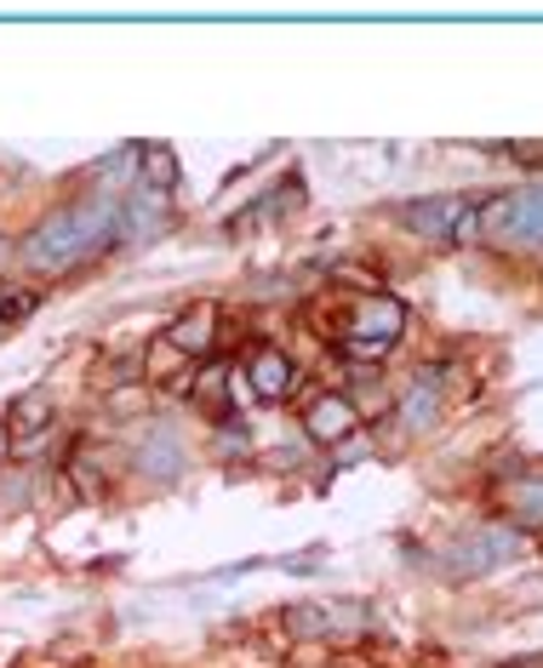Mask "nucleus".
Instances as JSON below:
<instances>
[{
	"label": "nucleus",
	"instance_id": "nucleus-1",
	"mask_svg": "<svg viewBox=\"0 0 543 668\" xmlns=\"http://www.w3.org/2000/svg\"><path fill=\"white\" fill-rule=\"evenodd\" d=\"M127 235V206L109 201V194H92V201H75V206H58L40 229L17 246V258L29 275H69V269L92 263L97 252Z\"/></svg>",
	"mask_w": 543,
	"mask_h": 668
},
{
	"label": "nucleus",
	"instance_id": "nucleus-2",
	"mask_svg": "<svg viewBox=\"0 0 543 668\" xmlns=\"http://www.w3.org/2000/svg\"><path fill=\"white\" fill-rule=\"evenodd\" d=\"M355 429H361V411H355V394H343V389L315 394L309 411H304V434L315 445H343Z\"/></svg>",
	"mask_w": 543,
	"mask_h": 668
},
{
	"label": "nucleus",
	"instance_id": "nucleus-3",
	"mask_svg": "<svg viewBox=\"0 0 543 668\" xmlns=\"http://www.w3.org/2000/svg\"><path fill=\"white\" fill-rule=\"evenodd\" d=\"M401 332H406V303H401V297H389V291H373V297H361V303L350 309V337H361V343L389 349Z\"/></svg>",
	"mask_w": 543,
	"mask_h": 668
},
{
	"label": "nucleus",
	"instance_id": "nucleus-4",
	"mask_svg": "<svg viewBox=\"0 0 543 668\" xmlns=\"http://www.w3.org/2000/svg\"><path fill=\"white\" fill-rule=\"evenodd\" d=\"M475 206V201H463V194H429V201H412L401 206V223L412 235H424V240H452L458 235V217Z\"/></svg>",
	"mask_w": 543,
	"mask_h": 668
},
{
	"label": "nucleus",
	"instance_id": "nucleus-5",
	"mask_svg": "<svg viewBox=\"0 0 543 668\" xmlns=\"http://www.w3.org/2000/svg\"><path fill=\"white\" fill-rule=\"evenodd\" d=\"M246 383H252V394L258 401H286L292 389H298V360H292L286 349H275V343H269V349H258L252 360H246Z\"/></svg>",
	"mask_w": 543,
	"mask_h": 668
},
{
	"label": "nucleus",
	"instance_id": "nucleus-6",
	"mask_svg": "<svg viewBox=\"0 0 543 668\" xmlns=\"http://www.w3.org/2000/svg\"><path fill=\"white\" fill-rule=\"evenodd\" d=\"M212 337H217V309L212 303H194L184 309L178 320L166 326V349H178V355H212Z\"/></svg>",
	"mask_w": 543,
	"mask_h": 668
},
{
	"label": "nucleus",
	"instance_id": "nucleus-7",
	"mask_svg": "<svg viewBox=\"0 0 543 668\" xmlns=\"http://www.w3.org/2000/svg\"><path fill=\"white\" fill-rule=\"evenodd\" d=\"M184 463H189V452H184V440L172 434L166 424H155L150 434H143V445H138V468H143L150 480H178Z\"/></svg>",
	"mask_w": 543,
	"mask_h": 668
},
{
	"label": "nucleus",
	"instance_id": "nucleus-8",
	"mask_svg": "<svg viewBox=\"0 0 543 668\" xmlns=\"http://www.w3.org/2000/svg\"><path fill=\"white\" fill-rule=\"evenodd\" d=\"M138 189L155 194V201H166V194L178 189V148H172V143H143V155H138Z\"/></svg>",
	"mask_w": 543,
	"mask_h": 668
},
{
	"label": "nucleus",
	"instance_id": "nucleus-9",
	"mask_svg": "<svg viewBox=\"0 0 543 668\" xmlns=\"http://www.w3.org/2000/svg\"><path fill=\"white\" fill-rule=\"evenodd\" d=\"M189 401H194V406H206V411L217 417V424H224V417H235V406H229V366H224V360H206V366H194Z\"/></svg>",
	"mask_w": 543,
	"mask_h": 668
},
{
	"label": "nucleus",
	"instance_id": "nucleus-10",
	"mask_svg": "<svg viewBox=\"0 0 543 668\" xmlns=\"http://www.w3.org/2000/svg\"><path fill=\"white\" fill-rule=\"evenodd\" d=\"M52 417H58L52 394H46V389H29V394H17V401L7 406V429H12L17 440H29V434H46V429H52Z\"/></svg>",
	"mask_w": 543,
	"mask_h": 668
},
{
	"label": "nucleus",
	"instance_id": "nucleus-11",
	"mask_svg": "<svg viewBox=\"0 0 543 668\" xmlns=\"http://www.w3.org/2000/svg\"><path fill=\"white\" fill-rule=\"evenodd\" d=\"M394 411H401V424H406V429H429V424H435V411H440V383H435V378L412 383V389L401 394V406H394Z\"/></svg>",
	"mask_w": 543,
	"mask_h": 668
},
{
	"label": "nucleus",
	"instance_id": "nucleus-12",
	"mask_svg": "<svg viewBox=\"0 0 543 668\" xmlns=\"http://www.w3.org/2000/svg\"><path fill=\"white\" fill-rule=\"evenodd\" d=\"M63 480L75 486L81 503H104V475L92 468V452H75V457H69V463H63Z\"/></svg>",
	"mask_w": 543,
	"mask_h": 668
},
{
	"label": "nucleus",
	"instance_id": "nucleus-13",
	"mask_svg": "<svg viewBox=\"0 0 543 668\" xmlns=\"http://www.w3.org/2000/svg\"><path fill=\"white\" fill-rule=\"evenodd\" d=\"M543 520V480H521L509 491V526H538Z\"/></svg>",
	"mask_w": 543,
	"mask_h": 668
},
{
	"label": "nucleus",
	"instance_id": "nucleus-14",
	"mask_svg": "<svg viewBox=\"0 0 543 668\" xmlns=\"http://www.w3.org/2000/svg\"><path fill=\"white\" fill-rule=\"evenodd\" d=\"M212 457H224V463H235V457H252V434H246L235 417H224V424L212 429Z\"/></svg>",
	"mask_w": 543,
	"mask_h": 668
},
{
	"label": "nucleus",
	"instance_id": "nucleus-15",
	"mask_svg": "<svg viewBox=\"0 0 543 668\" xmlns=\"http://www.w3.org/2000/svg\"><path fill=\"white\" fill-rule=\"evenodd\" d=\"M35 309H40V291H35V286H12V291H0V320H7V326L29 320Z\"/></svg>",
	"mask_w": 543,
	"mask_h": 668
},
{
	"label": "nucleus",
	"instance_id": "nucleus-16",
	"mask_svg": "<svg viewBox=\"0 0 543 668\" xmlns=\"http://www.w3.org/2000/svg\"><path fill=\"white\" fill-rule=\"evenodd\" d=\"M109 406H115L120 417H132L138 406H150V389H143V383H132V389H115V394H109Z\"/></svg>",
	"mask_w": 543,
	"mask_h": 668
},
{
	"label": "nucleus",
	"instance_id": "nucleus-17",
	"mask_svg": "<svg viewBox=\"0 0 543 668\" xmlns=\"http://www.w3.org/2000/svg\"><path fill=\"white\" fill-rule=\"evenodd\" d=\"M23 503H29V475L0 480V509H23Z\"/></svg>",
	"mask_w": 543,
	"mask_h": 668
},
{
	"label": "nucleus",
	"instance_id": "nucleus-18",
	"mask_svg": "<svg viewBox=\"0 0 543 668\" xmlns=\"http://www.w3.org/2000/svg\"><path fill=\"white\" fill-rule=\"evenodd\" d=\"M389 349H378V343H361V337H343V360H361V366H378Z\"/></svg>",
	"mask_w": 543,
	"mask_h": 668
},
{
	"label": "nucleus",
	"instance_id": "nucleus-19",
	"mask_svg": "<svg viewBox=\"0 0 543 668\" xmlns=\"http://www.w3.org/2000/svg\"><path fill=\"white\" fill-rule=\"evenodd\" d=\"M12 263H17V240H12V235H0V275H7Z\"/></svg>",
	"mask_w": 543,
	"mask_h": 668
}]
</instances>
